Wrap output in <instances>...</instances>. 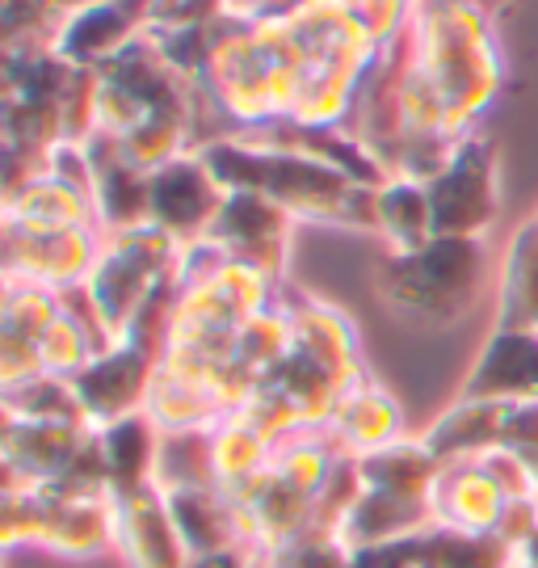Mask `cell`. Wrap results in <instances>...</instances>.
Returning <instances> with one entry per match:
<instances>
[{
    "instance_id": "1",
    "label": "cell",
    "mask_w": 538,
    "mask_h": 568,
    "mask_svg": "<svg viewBox=\"0 0 538 568\" xmlns=\"http://www.w3.org/2000/svg\"><path fill=\"white\" fill-rule=\"evenodd\" d=\"M202 161L220 178L223 190H248L282 206L295 224L345 227V232H375V190L362 185L337 164L316 161L307 152L274 148L232 135L202 148Z\"/></svg>"
},
{
    "instance_id": "2",
    "label": "cell",
    "mask_w": 538,
    "mask_h": 568,
    "mask_svg": "<svg viewBox=\"0 0 538 568\" xmlns=\"http://www.w3.org/2000/svg\"><path fill=\"white\" fill-rule=\"evenodd\" d=\"M404 39L450 105L455 135L471 140L484 131V119L505 89V51L493 13L471 0H417Z\"/></svg>"
},
{
    "instance_id": "3",
    "label": "cell",
    "mask_w": 538,
    "mask_h": 568,
    "mask_svg": "<svg viewBox=\"0 0 538 568\" xmlns=\"http://www.w3.org/2000/svg\"><path fill=\"white\" fill-rule=\"evenodd\" d=\"M488 278H493L488 241L434 236L417 253H387L375 270V295L399 321L450 328L476 312Z\"/></svg>"
},
{
    "instance_id": "4",
    "label": "cell",
    "mask_w": 538,
    "mask_h": 568,
    "mask_svg": "<svg viewBox=\"0 0 538 568\" xmlns=\"http://www.w3.org/2000/svg\"><path fill=\"white\" fill-rule=\"evenodd\" d=\"M181 248L185 244H177L169 232H160L152 224L101 236L98 265H93L84 291H89V300L98 307L101 325L114 345L131 337L143 307L177 278Z\"/></svg>"
},
{
    "instance_id": "5",
    "label": "cell",
    "mask_w": 538,
    "mask_h": 568,
    "mask_svg": "<svg viewBox=\"0 0 538 568\" xmlns=\"http://www.w3.org/2000/svg\"><path fill=\"white\" fill-rule=\"evenodd\" d=\"M425 185H429L438 236L488 241V232L500 220V156L497 143L484 131L463 140Z\"/></svg>"
},
{
    "instance_id": "6",
    "label": "cell",
    "mask_w": 538,
    "mask_h": 568,
    "mask_svg": "<svg viewBox=\"0 0 538 568\" xmlns=\"http://www.w3.org/2000/svg\"><path fill=\"white\" fill-rule=\"evenodd\" d=\"M156 354L135 342H119L110 349H101L98 358L72 379L89 426L101 429L122 422V417L148 413L152 387H156Z\"/></svg>"
},
{
    "instance_id": "7",
    "label": "cell",
    "mask_w": 538,
    "mask_h": 568,
    "mask_svg": "<svg viewBox=\"0 0 538 568\" xmlns=\"http://www.w3.org/2000/svg\"><path fill=\"white\" fill-rule=\"evenodd\" d=\"M291 232H295V220L282 206H274L261 194H248V190H227L223 211L215 215L206 241L220 253H227L232 262L257 265L261 274L282 283L286 262H291Z\"/></svg>"
},
{
    "instance_id": "8",
    "label": "cell",
    "mask_w": 538,
    "mask_h": 568,
    "mask_svg": "<svg viewBox=\"0 0 538 568\" xmlns=\"http://www.w3.org/2000/svg\"><path fill=\"white\" fill-rule=\"evenodd\" d=\"M101 227L63 232H13L4 227V278L39 283L51 291H77L89 283L101 253Z\"/></svg>"
},
{
    "instance_id": "9",
    "label": "cell",
    "mask_w": 538,
    "mask_h": 568,
    "mask_svg": "<svg viewBox=\"0 0 538 568\" xmlns=\"http://www.w3.org/2000/svg\"><path fill=\"white\" fill-rule=\"evenodd\" d=\"M227 190L202 161V152H185L152 173V227L169 232L177 244H199L223 211Z\"/></svg>"
},
{
    "instance_id": "10",
    "label": "cell",
    "mask_w": 538,
    "mask_h": 568,
    "mask_svg": "<svg viewBox=\"0 0 538 568\" xmlns=\"http://www.w3.org/2000/svg\"><path fill=\"white\" fill-rule=\"evenodd\" d=\"M232 501H236L244 551H253L261 560H270L316 523V501L303 497L295 485H286L274 467L261 471L257 480L232 488Z\"/></svg>"
},
{
    "instance_id": "11",
    "label": "cell",
    "mask_w": 538,
    "mask_h": 568,
    "mask_svg": "<svg viewBox=\"0 0 538 568\" xmlns=\"http://www.w3.org/2000/svg\"><path fill=\"white\" fill-rule=\"evenodd\" d=\"M455 400L538 405V328H493Z\"/></svg>"
},
{
    "instance_id": "12",
    "label": "cell",
    "mask_w": 538,
    "mask_h": 568,
    "mask_svg": "<svg viewBox=\"0 0 538 568\" xmlns=\"http://www.w3.org/2000/svg\"><path fill=\"white\" fill-rule=\"evenodd\" d=\"M148 18H152V0H93L68 13L51 51L72 68L98 72L140 34H148Z\"/></svg>"
},
{
    "instance_id": "13",
    "label": "cell",
    "mask_w": 538,
    "mask_h": 568,
    "mask_svg": "<svg viewBox=\"0 0 538 568\" xmlns=\"http://www.w3.org/2000/svg\"><path fill=\"white\" fill-rule=\"evenodd\" d=\"M114 551L126 568H190V551L156 485L114 497Z\"/></svg>"
},
{
    "instance_id": "14",
    "label": "cell",
    "mask_w": 538,
    "mask_h": 568,
    "mask_svg": "<svg viewBox=\"0 0 538 568\" xmlns=\"http://www.w3.org/2000/svg\"><path fill=\"white\" fill-rule=\"evenodd\" d=\"M93 426H51L4 417V488L55 485L77 455L89 447Z\"/></svg>"
},
{
    "instance_id": "15",
    "label": "cell",
    "mask_w": 538,
    "mask_h": 568,
    "mask_svg": "<svg viewBox=\"0 0 538 568\" xmlns=\"http://www.w3.org/2000/svg\"><path fill=\"white\" fill-rule=\"evenodd\" d=\"M429 506H434V527L438 530L488 539L500 530L509 497L500 493V485L488 476V467L479 459H455V464H441Z\"/></svg>"
},
{
    "instance_id": "16",
    "label": "cell",
    "mask_w": 538,
    "mask_h": 568,
    "mask_svg": "<svg viewBox=\"0 0 538 568\" xmlns=\"http://www.w3.org/2000/svg\"><path fill=\"white\" fill-rule=\"evenodd\" d=\"M286 304H291V321H295V349L307 354L319 371H328L345 392L362 384L366 363H362V342L354 321L316 295H295Z\"/></svg>"
},
{
    "instance_id": "17",
    "label": "cell",
    "mask_w": 538,
    "mask_h": 568,
    "mask_svg": "<svg viewBox=\"0 0 538 568\" xmlns=\"http://www.w3.org/2000/svg\"><path fill=\"white\" fill-rule=\"evenodd\" d=\"M4 227L13 232H63V227H101L98 203L89 190L39 169L34 178L4 190Z\"/></svg>"
},
{
    "instance_id": "18",
    "label": "cell",
    "mask_w": 538,
    "mask_h": 568,
    "mask_svg": "<svg viewBox=\"0 0 538 568\" xmlns=\"http://www.w3.org/2000/svg\"><path fill=\"white\" fill-rule=\"evenodd\" d=\"M84 148L93 161V203L101 232L152 224V173L122 161V152L105 135H89Z\"/></svg>"
},
{
    "instance_id": "19",
    "label": "cell",
    "mask_w": 538,
    "mask_h": 568,
    "mask_svg": "<svg viewBox=\"0 0 538 568\" xmlns=\"http://www.w3.org/2000/svg\"><path fill=\"white\" fill-rule=\"evenodd\" d=\"M47 530L42 548L63 560H93L114 548V497H72L60 488H47Z\"/></svg>"
},
{
    "instance_id": "20",
    "label": "cell",
    "mask_w": 538,
    "mask_h": 568,
    "mask_svg": "<svg viewBox=\"0 0 538 568\" xmlns=\"http://www.w3.org/2000/svg\"><path fill=\"white\" fill-rule=\"evenodd\" d=\"M434 530V506L429 497H396V493H379V488H362L349 518L341 523V544L362 556V551L387 548L399 539H413Z\"/></svg>"
},
{
    "instance_id": "21",
    "label": "cell",
    "mask_w": 538,
    "mask_h": 568,
    "mask_svg": "<svg viewBox=\"0 0 538 568\" xmlns=\"http://www.w3.org/2000/svg\"><path fill=\"white\" fill-rule=\"evenodd\" d=\"M328 429L337 434L345 455L366 459L375 450L404 443V408H399V400L387 387L366 375L362 384H354L337 400V413H333V426Z\"/></svg>"
},
{
    "instance_id": "22",
    "label": "cell",
    "mask_w": 538,
    "mask_h": 568,
    "mask_svg": "<svg viewBox=\"0 0 538 568\" xmlns=\"http://www.w3.org/2000/svg\"><path fill=\"white\" fill-rule=\"evenodd\" d=\"M164 501H169L173 527H177L181 544H185V551H190V560L244 548V539H240L236 501H232L227 488H220V485L177 488V493H164Z\"/></svg>"
},
{
    "instance_id": "23",
    "label": "cell",
    "mask_w": 538,
    "mask_h": 568,
    "mask_svg": "<svg viewBox=\"0 0 538 568\" xmlns=\"http://www.w3.org/2000/svg\"><path fill=\"white\" fill-rule=\"evenodd\" d=\"M160 434H164V429H160L148 413H135V417H122L114 426L98 429V447H101V464H105V480H110V497L156 485Z\"/></svg>"
},
{
    "instance_id": "24",
    "label": "cell",
    "mask_w": 538,
    "mask_h": 568,
    "mask_svg": "<svg viewBox=\"0 0 538 568\" xmlns=\"http://www.w3.org/2000/svg\"><path fill=\"white\" fill-rule=\"evenodd\" d=\"M375 236L387 253H417L434 241V203L420 178H387L375 190Z\"/></svg>"
},
{
    "instance_id": "25",
    "label": "cell",
    "mask_w": 538,
    "mask_h": 568,
    "mask_svg": "<svg viewBox=\"0 0 538 568\" xmlns=\"http://www.w3.org/2000/svg\"><path fill=\"white\" fill-rule=\"evenodd\" d=\"M505 422H509V405H479V400H455V408L420 434V443L438 455L441 464L455 459H479L493 447L505 443Z\"/></svg>"
},
{
    "instance_id": "26",
    "label": "cell",
    "mask_w": 538,
    "mask_h": 568,
    "mask_svg": "<svg viewBox=\"0 0 538 568\" xmlns=\"http://www.w3.org/2000/svg\"><path fill=\"white\" fill-rule=\"evenodd\" d=\"M274 450L278 443L270 434H261L244 413H232L211 426V459H215V480L220 488H240L257 480L261 471L274 467Z\"/></svg>"
},
{
    "instance_id": "27",
    "label": "cell",
    "mask_w": 538,
    "mask_h": 568,
    "mask_svg": "<svg viewBox=\"0 0 538 568\" xmlns=\"http://www.w3.org/2000/svg\"><path fill=\"white\" fill-rule=\"evenodd\" d=\"M497 328H538V215L514 232L505 253Z\"/></svg>"
},
{
    "instance_id": "28",
    "label": "cell",
    "mask_w": 538,
    "mask_h": 568,
    "mask_svg": "<svg viewBox=\"0 0 538 568\" xmlns=\"http://www.w3.org/2000/svg\"><path fill=\"white\" fill-rule=\"evenodd\" d=\"M341 459H345V450H341L333 429H300V434H291V438L278 443V450H274V471H278L286 485L300 488L303 497L316 501L319 493L328 488Z\"/></svg>"
},
{
    "instance_id": "29",
    "label": "cell",
    "mask_w": 538,
    "mask_h": 568,
    "mask_svg": "<svg viewBox=\"0 0 538 568\" xmlns=\"http://www.w3.org/2000/svg\"><path fill=\"white\" fill-rule=\"evenodd\" d=\"M215 480V459H211V429H164L160 434L156 459V488L177 493V488H211Z\"/></svg>"
},
{
    "instance_id": "30",
    "label": "cell",
    "mask_w": 538,
    "mask_h": 568,
    "mask_svg": "<svg viewBox=\"0 0 538 568\" xmlns=\"http://www.w3.org/2000/svg\"><path fill=\"white\" fill-rule=\"evenodd\" d=\"M4 417H13V422H51V426H89L72 379H55V375H39L30 384L9 387L4 392Z\"/></svg>"
},
{
    "instance_id": "31",
    "label": "cell",
    "mask_w": 538,
    "mask_h": 568,
    "mask_svg": "<svg viewBox=\"0 0 538 568\" xmlns=\"http://www.w3.org/2000/svg\"><path fill=\"white\" fill-rule=\"evenodd\" d=\"M63 291L39 283H21V278H4V304H0V333H18L26 342L39 345V337L60 321Z\"/></svg>"
},
{
    "instance_id": "32",
    "label": "cell",
    "mask_w": 538,
    "mask_h": 568,
    "mask_svg": "<svg viewBox=\"0 0 538 568\" xmlns=\"http://www.w3.org/2000/svg\"><path fill=\"white\" fill-rule=\"evenodd\" d=\"M68 21V9L55 0H0V30H4V51H34V47H55V34Z\"/></svg>"
},
{
    "instance_id": "33",
    "label": "cell",
    "mask_w": 538,
    "mask_h": 568,
    "mask_svg": "<svg viewBox=\"0 0 538 568\" xmlns=\"http://www.w3.org/2000/svg\"><path fill=\"white\" fill-rule=\"evenodd\" d=\"M274 568H354V551L341 544L333 530L307 527L300 539H291L286 548L270 556Z\"/></svg>"
},
{
    "instance_id": "34",
    "label": "cell",
    "mask_w": 538,
    "mask_h": 568,
    "mask_svg": "<svg viewBox=\"0 0 538 568\" xmlns=\"http://www.w3.org/2000/svg\"><path fill=\"white\" fill-rule=\"evenodd\" d=\"M479 464L488 467V476L497 480L509 501H538V471L521 450L493 447L488 455H479Z\"/></svg>"
},
{
    "instance_id": "35",
    "label": "cell",
    "mask_w": 538,
    "mask_h": 568,
    "mask_svg": "<svg viewBox=\"0 0 538 568\" xmlns=\"http://www.w3.org/2000/svg\"><path fill=\"white\" fill-rule=\"evenodd\" d=\"M223 21V0H152V34H173V30H194V26H215Z\"/></svg>"
},
{
    "instance_id": "36",
    "label": "cell",
    "mask_w": 538,
    "mask_h": 568,
    "mask_svg": "<svg viewBox=\"0 0 538 568\" xmlns=\"http://www.w3.org/2000/svg\"><path fill=\"white\" fill-rule=\"evenodd\" d=\"M349 9H354V18L366 26V34L379 42V47H387V42L408 26L417 0H349Z\"/></svg>"
},
{
    "instance_id": "37",
    "label": "cell",
    "mask_w": 538,
    "mask_h": 568,
    "mask_svg": "<svg viewBox=\"0 0 538 568\" xmlns=\"http://www.w3.org/2000/svg\"><path fill=\"white\" fill-rule=\"evenodd\" d=\"M39 375H42L39 345L18 337V333H0V384H4V392L30 384Z\"/></svg>"
},
{
    "instance_id": "38",
    "label": "cell",
    "mask_w": 538,
    "mask_h": 568,
    "mask_svg": "<svg viewBox=\"0 0 538 568\" xmlns=\"http://www.w3.org/2000/svg\"><path fill=\"white\" fill-rule=\"evenodd\" d=\"M295 0H223V18L227 21H257L270 18V13H282L291 9Z\"/></svg>"
},
{
    "instance_id": "39",
    "label": "cell",
    "mask_w": 538,
    "mask_h": 568,
    "mask_svg": "<svg viewBox=\"0 0 538 568\" xmlns=\"http://www.w3.org/2000/svg\"><path fill=\"white\" fill-rule=\"evenodd\" d=\"M471 4H479V9H488V13H497V9H505L509 0H471Z\"/></svg>"
},
{
    "instance_id": "40",
    "label": "cell",
    "mask_w": 538,
    "mask_h": 568,
    "mask_svg": "<svg viewBox=\"0 0 538 568\" xmlns=\"http://www.w3.org/2000/svg\"><path fill=\"white\" fill-rule=\"evenodd\" d=\"M60 9H68V13H77V9H84V4H93V0H55Z\"/></svg>"
},
{
    "instance_id": "41",
    "label": "cell",
    "mask_w": 538,
    "mask_h": 568,
    "mask_svg": "<svg viewBox=\"0 0 538 568\" xmlns=\"http://www.w3.org/2000/svg\"><path fill=\"white\" fill-rule=\"evenodd\" d=\"M514 568H535V565H518V560H514Z\"/></svg>"
}]
</instances>
